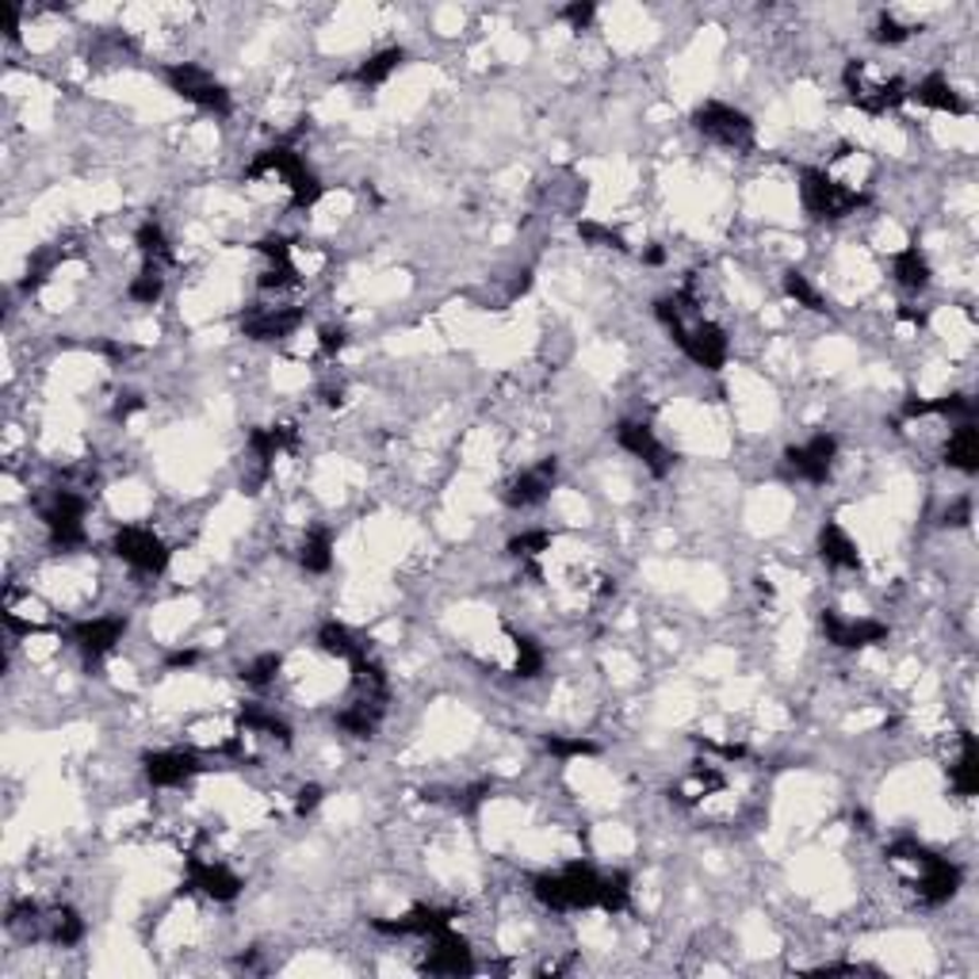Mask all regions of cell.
<instances>
[{
	"label": "cell",
	"instance_id": "cell-1",
	"mask_svg": "<svg viewBox=\"0 0 979 979\" xmlns=\"http://www.w3.org/2000/svg\"><path fill=\"white\" fill-rule=\"evenodd\" d=\"M532 895L551 911H590V906L605 903V872L585 861H571L566 869L536 877Z\"/></svg>",
	"mask_w": 979,
	"mask_h": 979
},
{
	"label": "cell",
	"instance_id": "cell-2",
	"mask_svg": "<svg viewBox=\"0 0 979 979\" xmlns=\"http://www.w3.org/2000/svg\"><path fill=\"white\" fill-rule=\"evenodd\" d=\"M892 861H906L914 869V888H919V899L926 906H942L949 903L953 895H957L960 888V869L949 861V857H937L930 854L926 846H919V842H895L892 846Z\"/></svg>",
	"mask_w": 979,
	"mask_h": 979
},
{
	"label": "cell",
	"instance_id": "cell-3",
	"mask_svg": "<svg viewBox=\"0 0 979 979\" xmlns=\"http://www.w3.org/2000/svg\"><path fill=\"white\" fill-rule=\"evenodd\" d=\"M800 199H804L807 215L826 219V222L846 219V215L861 211V207L869 204V196H865V191L834 180L826 168H804V176H800Z\"/></svg>",
	"mask_w": 979,
	"mask_h": 979
},
{
	"label": "cell",
	"instance_id": "cell-4",
	"mask_svg": "<svg viewBox=\"0 0 979 979\" xmlns=\"http://www.w3.org/2000/svg\"><path fill=\"white\" fill-rule=\"evenodd\" d=\"M165 81L176 96L191 100L196 108L219 111V116H227V111H230V92L215 81L204 66H196V62H173V66L165 69Z\"/></svg>",
	"mask_w": 979,
	"mask_h": 979
},
{
	"label": "cell",
	"instance_id": "cell-5",
	"mask_svg": "<svg viewBox=\"0 0 979 979\" xmlns=\"http://www.w3.org/2000/svg\"><path fill=\"white\" fill-rule=\"evenodd\" d=\"M696 131L704 134V139L719 142V146L727 150H750L754 146V123L743 116V111H735L732 103H704V108H696L693 116Z\"/></svg>",
	"mask_w": 979,
	"mask_h": 979
},
{
	"label": "cell",
	"instance_id": "cell-6",
	"mask_svg": "<svg viewBox=\"0 0 979 979\" xmlns=\"http://www.w3.org/2000/svg\"><path fill=\"white\" fill-rule=\"evenodd\" d=\"M116 556L123 559L127 566H134L139 574H162L168 566L165 540L154 532V528H142V525L119 528V532H116Z\"/></svg>",
	"mask_w": 979,
	"mask_h": 979
},
{
	"label": "cell",
	"instance_id": "cell-7",
	"mask_svg": "<svg viewBox=\"0 0 979 979\" xmlns=\"http://www.w3.org/2000/svg\"><path fill=\"white\" fill-rule=\"evenodd\" d=\"M818 628H823L826 644L838 647V651H861V647L884 644L888 639V628L880 620H869V616L854 620V616H842L834 613V608H826V613L818 616Z\"/></svg>",
	"mask_w": 979,
	"mask_h": 979
},
{
	"label": "cell",
	"instance_id": "cell-8",
	"mask_svg": "<svg viewBox=\"0 0 979 979\" xmlns=\"http://www.w3.org/2000/svg\"><path fill=\"white\" fill-rule=\"evenodd\" d=\"M184 884H188V892H199L215 899V903H230V899H238L245 888L238 872H230L222 861H207V857H188V865H184Z\"/></svg>",
	"mask_w": 979,
	"mask_h": 979
},
{
	"label": "cell",
	"instance_id": "cell-9",
	"mask_svg": "<svg viewBox=\"0 0 979 979\" xmlns=\"http://www.w3.org/2000/svg\"><path fill=\"white\" fill-rule=\"evenodd\" d=\"M834 460H838V440H834L831 432H815L807 444L789 448V452H784V468H789L796 479L815 483V486L831 479Z\"/></svg>",
	"mask_w": 979,
	"mask_h": 979
},
{
	"label": "cell",
	"instance_id": "cell-10",
	"mask_svg": "<svg viewBox=\"0 0 979 979\" xmlns=\"http://www.w3.org/2000/svg\"><path fill=\"white\" fill-rule=\"evenodd\" d=\"M616 444H620L624 452L636 455V460H644L647 468H651V475H658V479L670 475L673 460H670V452L662 448V440L654 437L651 425H644V421H620V429H616Z\"/></svg>",
	"mask_w": 979,
	"mask_h": 979
},
{
	"label": "cell",
	"instance_id": "cell-11",
	"mask_svg": "<svg viewBox=\"0 0 979 979\" xmlns=\"http://www.w3.org/2000/svg\"><path fill=\"white\" fill-rule=\"evenodd\" d=\"M123 636H127L123 616H96V620L74 624V631H69L74 647L88 658V662H96V658L116 651V644H123Z\"/></svg>",
	"mask_w": 979,
	"mask_h": 979
},
{
	"label": "cell",
	"instance_id": "cell-12",
	"mask_svg": "<svg viewBox=\"0 0 979 979\" xmlns=\"http://www.w3.org/2000/svg\"><path fill=\"white\" fill-rule=\"evenodd\" d=\"M432 949L425 957V972L432 976H460V972H475V960H471V949L452 926L440 930V934L429 937Z\"/></svg>",
	"mask_w": 979,
	"mask_h": 979
},
{
	"label": "cell",
	"instance_id": "cell-13",
	"mask_svg": "<svg viewBox=\"0 0 979 979\" xmlns=\"http://www.w3.org/2000/svg\"><path fill=\"white\" fill-rule=\"evenodd\" d=\"M207 766H199V758L191 750H157L146 758V777L157 789H180L196 773H204Z\"/></svg>",
	"mask_w": 979,
	"mask_h": 979
},
{
	"label": "cell",
	"instance_id": "cell-14",
	"mask_svg": "<svg viewBox=\"0 0 979 979\" xmlns=\"http://www.w3.org/2000/svg\"><path fill=\"white\" fill-rule=\"evenodd\" d=\"M551 490H556V460H543L513 479L509 490H505V502H509L513 509H528V505H540Z\"/></svg>",
	"mask_w": 979,
	"mask_h": 979
},
{
	"label": "cell",
	"instance_id": "cell-15",
	"mask_svg": "<svg viewBox=\"0 0 979 979\" xmlns=\"http://www.w3.org/2000/svg\"><path fill=\"white\" fill-rule=\"evenodd\" d=\"M299 322H302V310L295 307H261L256 315L245 318L242 329L253 341H279V337H292L295 329H299Z\"/></svg>",
	"mask_w": 979,
	"mask_h": 979
},
{
	"label": "cell",
	"instance_id": "cell-16",
	"mask_svg": "<svg viewBox=\"0 0 979 979\" xmlns=\"http://www.w3.org/2000/svg\"><path fill=\"white\" fill-rule=\"evenodd\" d=\"M818 556H823V563L834 566V571H857V566H861L857 543L849 540L846 528H838L834 520H826V525L818 528Z\"/></svg>",
	"mask_w": 979,
	"mask_h": 979
},
{
	"label": "cell",
	"instance_id": "cell-17",
	"mask_svg": "<svg viewBox=\"0 0 979 979\" xmlns=\"http://www.w3.org/2000/svg\"><path fill=\"white\" fill-rule=\"evenodd\" d=\"M906 100H919L922 108H934V111H949V116H968V103L960 100V92L949 85V77H945V74L922 77V81L911 88V96H906Z\"/></svg>",
	"mask_w": 979,
	"mask_h": 979
},
{
	"label": "cell",
	"instance_id": "cell-18",
	"mask_svg": "<svg viewBox=\"0 0 979 979\" xmlns=\"http://www.w3.org/2000/svg\"><path fill=\"white\" fill-rule=\"evenodd\" d=\"M945 463L965 475H976L979 471V429L976 421H957V429L945 440Z\"/></svg>",
	"mask_w": 979,
	"mask_h": 979
},
{
	"label": "cell",
	"instance_id": "cell-19",
	"mask_svg": "<svg viewBox=\"0 0 979 979\" xmlns=\"http://www.w3.org/2000/svg\"><path fill=\"white\" fill-rule=\"evenodd\" d=\"M949 781L957 796H976L979 792V743L972 732H960V758L953 761Z\"/></svg>",
	"mask_w": 979,
	"mask_h": 979
},
{
	"label": "cell",
	"instance_id": "cell-20",
	"mask_svg": "<svg viewBox=\"0 0 979 979\" xmlns=\"http://www.w3.org/2000/svg\"><path fill=\"white\" fill-rule=\"evenodd\" d=\"M892 276H895L899 287H906V292H922V287H930V261H926V253H922L919 245L899 249V253L892 256Z\"/></svg>",
	"mask_w": 979,
	"mask_h": 979
},
{
	"label": "cell",
	"instance_id": "cell-21",
	"mask_svg": "<svg viewBox=\"0 0 979 979\" xmlns=\"http://www.w3.org/2000/svg\"><path fill=\"white\" fill-rule=\"evenodd\" d=\"M299 563L302 571L310 574H326L329 566H333V536H329V528H310V532L302 536Z\"/></svg>",
	"mask_w": 979,
	"mask_h": 979
},
{
	"label": "cell",
	"instance_id": "cell-22",
	"mask_svg": "<svg viewBox=\"0 0 979 979\" xmlns=\"http://www.w3.org/2000/svg\"><path fill=\"white\" fill-rule=\"evenodd\" d=\"M318 651L329 654V658H341V662H352L360 651H364V644H356V636H352L344 624L329 620L318 628Z\"/></svg>",
	"mask_w": 979,
	"mask_h": 979
},
{
	"label": "cell",
	"instance_id": "cell-23",
	"mask_svg": "<svg viewBox=\"0 0 979 979\" xmlns=\"http://www.w3.org/2000/svg\"><path fill=\"white\" fill-rule=\"evenodd\" d=\"M403 62H406V51H403V46H387V51L372 54V58H367L364 66L356 69V81H360V85H367V88H372V85H383L391 74H395L398 66H403Z\"/></svg>",
	"mask_w": 979,
	"mask_h": 979
},
{
	"label": "cell",
	"instance_id": "cell-24",
	"mask_svg": "<svg viewBox=\"0 0 979 979\" xmlns=\"http://www.w3.org/2000/svg\"><path fill=\"white\" fill-rule=\"evenodd\" d=\"M162 292H165V268L142 264V272L131 279V299L142 302V307H154V302L162 299Z\"/></svg>",
	"mask_w": 979,
	"mask_h": 979
},
{
	"label": "cell",
	"instance_id": "cell-25",
	"mask_svg": "<svg viewBox=\"0 0 979 979\" xmlns=\"http://www.w3.org/2000/svg\"><path fill=\"white\" fill-rule=\"evenodd\" d=\"M279 666H284V658L279 654H261V658H253V662L245 666L242 670V681L249 689H268L272 681H276V673H279Z\"/></svg>",
	"mask_w": 979,
	"mask_h": 979
},
{
	"label": "cell",
	"instance_id": "cell-26",
	"mask_svg": "<svg viewBox=\"0 0 979 979\" xmlns=\"http://www.w3.org/2000/svg\"><path fill=\"white\" fill-rule=\"evenodd\" d=\"M784 295H789V299H796L800 307H807V310H826L823 307V295H818L815 287L807 284L804 272H789V276H784Z\"/></svg>",
	"mask_w": 979,
	"mask_h": 979
},
{
	"label": "cell",
	"instance_id": "cell-27",
	"mask_svg": "<svg viewBox=\"0 0 979 979\" xmlns=\"http://www.w3.org/2000/svg\"><path fill=\"white\" fill-rule=\"evenodd\" d=\"M513 644H517V673H520V678H540V670H543L540 644H536V639H528V636H517Z\"/></svg>",
	"mask_w": 979,
	"mask_h": 979
},
{
	"label": "cell",
	"instance_id": "cell-28",
	"mask_svg": "<svg viewBox=\"0 0 979 979\" xmlns=\"http://www.w3.org/2000/svg\"><path fill=\"white\" fill-rule=\"evenodd\" d=\"M543 746H548L556 758H585V754H597V746H593L590 738H559V735H548V738H543Z\"/></svg>",
	"mask_w": 979,
	"mask_h": 979
},
{
	"label": "cell",
	"instance_id": "cell-29",
	"mask_svg": "<svg viewBox=\"0 0 979 979\" xmlns=\"http://www.w3.org/2000/svg\"><path fill=\"white\" fill-rule=\"evenodd\" d=\"M509 551L517 559H536L540 551H551V532H520L517 540L509 543Z\"/></svg>",
	"mask_w": 979,
	"mask_h": 979
},
{
	"label": "cell",
	"instance_id": "cell-30",
	"mask_svg": "<svg viewBox=\"0 0 979 979\" xmlns=\"http://www.w3.org/2000/svg\"><path fill=\"white\" fill-rule=\"evenodd\" d=\"M911 35H914V28H906V23H899L895 15H880L877 31H872V38H877V43H888V46L906 43V38H911Z\"/></svg>",
	"mask_w": 979,
	"mask_h": 979
},
{
	"label": "cell",
	"instance_id": "cell-31",
	"mask_svg": "<svg viewBox=\"0 0 979 979\" xmlns=\"http://www.w3.org/2000/svg\"><path fill=\"white\" fill-rule=\"evenodd\" d=\"M318 804H322V789H318V784H302L299 796H295V812H299V815H310Z\"/></svg>",
	"mask_w": 979,
	"mask_h": 979
},
{
	"label": "cell",
	"instance_id": "cell-32",
	"mask_svg": "<svg viewBox=\"0 0 979 979\" xmlns=\"http://www.w3.org/2000/svg\"><path fill=\"white\" fill-rule=\"evenodd\" d=\"M344 349V329L341 326H326L322 329V352L326 356H337Z\"/></svg>",
	"mask_w": 979,
	"mask_h": 979
},
{
	"label": "cell",
	"instance_id": "cell-33",
	"mask_svg": "<svg viewBox=\"0 0 979 979\" xmlns=\"http://www.w3.org/2000/svg\"><path fill=\"white\" fill-rule=\"evenodd\" d=\"M968 520H972V502H968V497H960V502L953 505L949 513H945V525L960 528V525H968Z\"/></svg>",
	"mask_w": 979,
	"mask_h": 979
},
{
	"label": "cell",
	"instance_id": "cell-34",
	"mask_svg": "<svg viewBox=\"0 0 979 979\" xmlns=\"http://www.w3.org/2000/svg\"><path fill=\"white\" fill-rule=\"evenodd\" d=\"M563 15L574 23V31H582V28H590V20H593V4H571Z\"/></svg>",
	"mask_w": 979,
	"mask_h": 979
},
{
	"label": "cell",
	"instance_id": "cell-35",
	"mask_svg": "<svg viewBox=\"0 0 979 979\" xmlns=\"http://www.w3.org/2000/svg\"><path fill=\"white\" fill-rule=\"evenodd\" d=\"M199 662V651H173L168 654V670H188V666H196Z\"/></svg>",
	"mask_w": 979,
	"mask_h": 979
}]
</instances>
